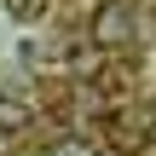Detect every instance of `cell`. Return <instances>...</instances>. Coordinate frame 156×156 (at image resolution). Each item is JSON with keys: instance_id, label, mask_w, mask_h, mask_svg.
Segmentation results:
<instances>
[{"instance_id": "6da1fadb", "label": "cell", "mask_w": 156, "mask_h": 156, "mask_svg": "<svg viewBox=\"0 0 156 156\" xmlns=\"http://www.w3.org/2000/svg\"><path fill=\"white\" fill-rule=\"evenodd\" d=\"M127 41H133V12H127L122 0H104V6L93 12V46L116 52V46H127Z\"/></svg>"}, {"instance_id": "7a4b0ae2", "label": "cell", "mask_w": 156, "mask_h": 156, "mask_svg": "<svg viewBox=\"0 0 156 156\" xmlns=\"http://www.w3.org/2000/svg\"><path fill=\"white\" fill-rule=\"evenodd\" d=\"M41 12H46V0H6V17L12 23H35Z\"/></svg>"}, {"instance_id": "3957f363", "label": "cell", "mask_w": 156, "mask_h": 156, "mask_svg": "<svg viewBox=\"0 0 156 156\" xmlns=\"http://www.w3.org/2000/svg\"><path fill=\"white\" fill-rule=\"evenodd\" d=\"M46 156H98V145H93V139H58Z\"/></svg>"}]
</instances>
